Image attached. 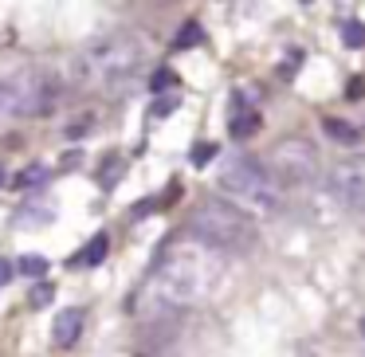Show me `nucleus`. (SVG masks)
I'll list each match as a JSON object with an SVG mask.
<instances>
[{
  "label": "nucleus",
  "mask_w": 365,
  "mask_h": 357,
  "mask_svg": "<svg viewBox=\"0 0 365 357\" xmlns=\"http://www.w3.org/2000/svg\"><path fill=\"white\" fill-rule=\"evenodd\" d=\"M220 252L205 247L200 239H181L161 255L158 271H153V286H158L161 302H200L216 283H220Z\"/></svg>",
  "instance_id": "obj_1"
},
{
  "label": "nucleus",
  "mask_w": 365,
  "mask_h": 357,
  "mask_svg": "<svg viewBox=\"0 0 365 357\" xmlns=\"http://www.w3.org/2000/svg\"><path fill=\"white\" fill-rule=\"evenodd\" d=\"M145 59V43L134 32H110L103 40L87 43L79 56V75L87 83H118L142 67Z\"/></svg>",
  "instance_id": "obj_2"
},
{
  "label": "nucleus",
  "mask_w": 365,
  "mask_h": 357,
  "mask_svg": "<svg viewBox=\"0 0 365 357\" xmlns=\"http://www.w3.org/2000/svg\"><path fill=\"white\" fill-rule=\"evenodd\" d=\"M192 239H200L212 252H247L255 244V224L244 208L228 205V200H208L192 212L189 220Z\"/></svg>",
  "instance_id": "obj_3"
},
{
  "label": "nucleus",
  "mask_w": 365,
  "mask_h": 357,
  "mask_svg": "<svg viewBox=\"0 0 365 357\" xmlns=\"http://www.w3.org/2000/svg\"><path fill=\"white\" fill-rule=\"evenodd\" d=\"M220 189L228 192V200L236 208H252V212H275L279 200H283L275 173H267V169L252 157H228L224 161Z\"/></svg>",
  "instance_id": "obj_4"
},
{
  "label": "nucleus",
  "mask_w": 365,
  "mask_h": 357,
  "mask_svg": "<svg viewBox=\"0 0 365 357\" xmlns=\"http://www.w3.org/2000/svg\"><path fill=\"white\" fill-rule=\"evenodd\" d=\"M12 83H16V98H20V114H51V106H56L59 98V79H51V75L43 71H24V75H12Z\"/></svg>",
  "instance_id": "obj_5"
},
{
  "label": "nucleus",
  "mask_w": 365,
  "mask_h": 357,
  "mask_svg": "<svg viewBox=\"0 0 365 357\" xmlns=\"http://www.w3.org/2000/svg\"><path fill=\"white\" fill-rule=\"evenodd\" d=\"M271 165H275V181L302 185V181H307V177L318 169V157H314V150H310L302 138H287V142L275 150Z\"/></svg>",
  "instance_id": "obj_6"
},
{
  "label": "nucleus",
  "mask_w": 365,
  "mask_h": 357,
  "mask_svg": "<svg viewBox=\"0 0 365 357\" xmlns=\"http://www.w3.org/2000/svg\"><path fill=\"white\" fill-rule=\"evenodd\" d=\"M330 192L349 208H365V157L338 161L330 169Z\"/></svg>",
  "instance_id": "obj_7"
},
{
  "label": "nucleus",
  "mask_w": 365,
  "mask_h": 357,
  "mask_svg": "<svg viewBox=\"0 0 365 357\" xmlns=\"http://www.w3.org/2000/svg\"><path fill=\"white\" fill-rule=\"evenodd\" d=\"M83 326H87V314H83V306H67L56 314V322H51V341H56L59 349H71L75 341H79Z\"/></svg>",
  "instance_id": "obj_8"
},
{
  "label": "nucleus",
  "mask_w": 365,
  "mask_h": 357,
  "mask_svg": "<svg viewBox=\"0 0 365 357\" xmlns=\"http://www.w3.org/2000/svg\"><path fill=\"white\" fill-rule=\"evenodd\" d=\"M106 252H110V239H106V232H98V236H91V244L75 255V267H98V263L106 259Z\"/></svg>",
  "instance_id": "obj_9"
},
{
  "label": "nucleus",
  "mask_w": 365,
  "mask_h": 357,
  "mask_svg": "<svg viewBox=\"0 0 365 357\" xmlns=\"http://www.w3.org/2000/svg\"><path fill=\"white\" fill-rule=\"evenodd\" d=\"M48 181H51V169L43 165V161H36V165L20 169V173H16V181H12V185H16L20 192H28V189H43Z\"/></svg>",
  "instance_id": "obj_10"
},
{
  "label": "nucleus",
  "mask_w": 365,
  "mask_h": 357,
  "mask_svg": "<svg viewBox=\"0 0 365 357\" xmlns=\"http://www.w3.org/2000/svg\"><path fill=\"white\" fill-rule=\"evenodd\" d=\"M228 130H232V138H247V134H255L259 130V110H232V118H228Z\"/></svg>",
  "instance_id": "obj_11"
},
{
  "label": "nucleus",
  "mask_w": 365,
  "mask_h": 357,
  "mask_svg": "<svg viewBox=\"0 0 365 357\" xmlns=\"http://www.w3.org/2000/svg\"><path fill=\"white\" fill-rule=\"evenodd\" d=\"M9 118H20V98H16V83L0 79V126Z\"/></svg>",
  "instance_id": "obj_12"
},
{
  "label": "nucleus",
  "mask_w": 365,
  "mask_h": 357,
  "mask_svg": "<svg viewBox=\"0 0 365 357\" xmlns=\"http://www.w3.org/2000/svg\"><path fill=\"white\" fill-rule=\"evenodd\" d=\"M200 36H205V32H200V24H197V20H185V24H181V32L173 36V51H189L192 43H200Z\"/></svg>",
  "instance_id": "obj_13"
},
{
  "label": "nucleus",
  "mask_w": 365,
  "mask_h": 357,
  "mask_svg": "<svg viewBox=\"0 0 365 357\" xmlns=\"http://www.w3.org/2000/svg\"><path fill=\"white\" fill-rule=\"evenodd\" d=\"M48 267H51V263L43 259V255H20V259H16V271H20V275H28V279H43V275H48Z\"/></svg>",
  "instance_id": "obj_14"
},
{
  "label": "nucleus",
  "mask_w": 365,
  "mask_h": 357,
  "mask_svg": "<svg viewBox=\"0 0 365 357\" xmlns=\"http://www.w3.org/2000/svg\"><path fill=\"white\" fill-rule=\"evenodd\" d=\"M322 130L334 138V142H341V145H354V142H357V130H354V126H346V122H338V118H326V122H322Z\"/></svg>",
  "instance_id": "obj_15"
},
{
  "label": "nucleus",
  "mask_w": 365,
  "mask_h": 357,
  "mask_svg": "<svg viewBox=\"0 0 365 357\" xmlns=\"http://www.w3.org/2000/svg\"><path fill=\"white\" fill-rule=\"evenodd\" d=\"M341 43H346V48H365V24L361 20H346V24H341Z\"/></svg>",
  "instance_id": "obj_16"
},
{
  "label": "nucleus",
  "mask_w": 365,
  "mask_h": 357,
  "mask_svg": "<svg viewBox=\"0 0 365 357\" xmlns=\"http://www.w3.org/2000/svg\"><path fill=\"white\" fill-rule=\"evenodd\" d=\"M98 181H103V189H114V185L122 181V157L110 153V157L103 161V177H98Z\"/></svg>",
  "instance_id": "obj_17"
},
{
  "label": "nucleus",
  "mask_w": 365,
  "mask_h": 357,
  "mask_svg": "<svg viewBox=\"0 0 365 357\" xmlns=\"http://www.w3.org/2000/svg\"><path fill=\"white\" fill-rule=\"evenodd\" d=\"M173 83H177V75H173V71H158V75L150 79V90H153V95H161V90H169Z\"/></svg>",
  "instance_id": "obj_18"
},
{
  "label": "nucleus",
  "mask_w": 365,
  "mask_h": 357,
  "mask_svg": "<svg viewBox=\"0 0 365 357\" xmlns=\"http://www.w3.org/2000/svg\"><path fill=\"white\" fill-rule=\"evenodd\" d=\"M51 299H56V286H51V283H40L32 291V306H48Z\"/></svg>",
  "instance_id": "obj_19"
},
{
  "label": "nucleus",
  "mask_w": 365,
  "mask_h": 357,
  "mask_svg": "<svg viewBox=\"0 0 365 357\" xmlns=\"http://www.w3.org/2000/svg\"><path fill=\"white\" fill-rule=\"evenodd\" d=\"M212 157H216V145H197V150L189 153V161H192V165H208Z\"/></svg>",
  "instance_id": "obj_20"
},
{
  "label": "nucleus",
  "mask_w": 365,
  "mask_h": 357,
  "mask_svg": "<svg viewBox=\"0 0 365 357\" xmlns=\"http://www.w3.org/2000/svg\"><path fill=\"white\" fill-rule=\"evenodd\" d=\"M173 106H177V98H165V103H158V106H153V118H165V114H173Z\"/></svg>",
  "instance_id": "obj_21"
},
{
  "label": "nucleus",
  "mask_w": 365,
  "mask_h": 357,
  "mask_svg": "<svg viewBox=\"0 0 365 357\" xmlns=\"http://www.w3.org/2000/svg\"><path fill=\"white\" fill-rule=\"evenodd\" d=\"M9 279H12V263L0 259V286H9Z\"/></svg>",
  "instance_id": "obj_22"
},
{
  "label": "nucleus",
  "mask_w": 365,
  "mask_h": 357,
  "mask_svg": "<svg viewBox=\"0 0 365 357\" xmlns=\"http://www.w3.org/2000/svg\"><path fill=\"white\" fill-rule=\"evenodd\" d=\"M346 95H349V98H361V95H365V87H361V83H349Z\"/></svg>",
  "instance_id": "obj_23"
},
{
  "label": "nucleus",
  "mask_w": 365,
  "mask_h": 357,
  "mask_svg": "<svg viewBox=\"0 0 365 357\" xmlns=\"http://www.w3.org/2000/svg\"><path fill=\"white\" fill-rule=\"evenodd\" d=\"M361 338H365V318H361Z\"/></svg>",
  "instance_id": "obj_24"
},
{
  "label": "nucleus",
  "mask_w": 365,
  "mask_h": 357,
  "mask_svg": "<svg viewBox=\"0 0 365 357\" xmlns=\"http://www.w3.org/2000/svg\"><path fill=\"white\" fill-rule=\"evenodd\" d=\"M0 185H4V177H0Z\"/></svg>",
  "instance_id": "obj_25"
}]
</instances>
